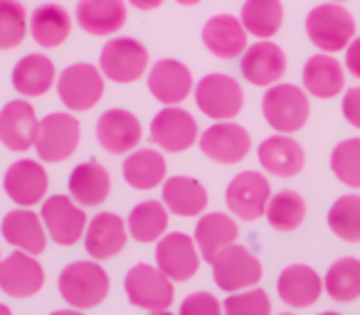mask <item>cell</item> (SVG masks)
<instances>
[{
  "label": "cell",
  "instance_id": "f1b7e54d",
  "mask_svg": "<svg viewBox=\"0 0 360 315\" xmlns=\"http://www.w3.org/2000/svg\"><path fill=\"white\" fill-rule=\"evenodd\" d=\"M304 91L316 99H335L345 89V69L333 55L309 57L304 65Z\"/></svg>",
  "mask_w": 360,
  "mask_h": 315
},
{
  "label": "cell",
  "instance_id": "9c48e42d",
  "mask_svg": "<svg viewBox=\"0 0 360 315\" xmlns=\"http://www.w3.org/2000/svg\"><path fill=\"white\" fill-rule=\"evenodd\" d=\"M124 290L131 305L143 310H168L175 298L173 281L150 264H136L134 269L126 274Z\"/></svg>",
  "mask_w": 360,
  "mask_h": 315
},
{
  "label": "cell",
  "instance_id": "44dd1931",
  "mask_svg": "<svg viewBox=\"0 0 360 315\" xmlns=\"http://www.w3.org/2000/svg\"><path fill=\"white\" fill-rule=\"evenodd\" d=\"M0 234L13 249L32 256H40L50 239L40 215L32 212V207H18V210L8 212L0 222Z\"/></svg>",
  "mask_w": 360,
  "mask_h": 315
},
{
  "label": "cell",
  "instance_id": "9a60e30c",
  "mask_svg": "<svg viewBox=\"0 0 360 315\" xmlns=\"http://www.w3.org/2000/svg\"><path fill=\"white\" fill-rule=\"evenodd\" d=\"M3 187H6V195L18 207H35L45 202L50 177H47V170L42 168L40 161L20 158L6 170Z\"/></svg>",
  "mask_w": 360,
  "mask_h": 315
},
{
  "label": "cell",
  "instance_id": "7a4b0ae2",
  "mask_svg": "<svg viewBox=\"0 0 360 315\" xmlns=\"http://www.w3.org/2000/svg\"><path fill=\"white\" fill-rule=\"evenodd\" d=\"M262 114L276 133L291 135L304 128L306 121H309V94L301 86L279 81V84L266 89L264 99H262Z\"/></svg>",
  "mask_w": 360,
  "mask_h": 315
},
{
  "label": "cell",
  "instance_id": "7402d4cb",
  "mask_svg": "<svg viewBox=\"0 0 360 315\" xmlns=\"http://www.w3.org/2000/svg\"><path fill=\"white\" fill-rule=\"evenodd\" d=\"M129 241L126 222L114 212H99L89 220L84 232V249L94 261H106L121 254Z\"/></svg>",
  "mask_w": 360,
  "mask_h": 315
},
{
  "label": "cell",
  "instance_id": "836d02e7",
  "mask_svg": "<svg viewBox=\"0 0 360 315\" xmlns=\"http://www.w3.org/2000/svg\"><path fill=\"white\" fill-rule=\"evenodd\" d=\"M170 212L165 210L163 202L158 200H146L131 210L129 220H126V229L129 236L141 244H153L168 232Z\"/></svg>",
  "mask_w": 360,
  "mask_h": 315
},
{
  "label": "cell",
  "instance_id": "c3c4849f",
  "mask_svg": "<svg viewBox=\"0 0 360 315\" xmlns=\"http://www.w3.org/2000/svg\"><path fill=\"white\" fill-rule=\"evenodd\" d=\"M0 315H13V310L8 308V305H3V303H0Z\"/></svg>",
  "mask_w": 360,
  "mask_h": 315
},
{
  "label": "cell",
  "instance_id": "6da1fadb",
  "mask_svg": "<svg viewBox=\"0 0 360 315\" xmlns=\"http://www.w3.org/2000/svg\"><path fill=\"white\" fill-rule=\"evenodd\" d=\"M57 288H60L62 298L77 310H89L96 308L106 300L111 288L109 274L99 261H75V264L65 266L57 279Z\"/></svg>",
  "mask_w": 360,
  "mask_h": 315
},
{
  "label": "cell",
  "instance_id": "f6af8a7d",
  "mask_svg": "<svg viewBox=\"0 0 360 315\" xmlns=\"http://www.w3.org/2000/svg\"><path fill=\"white\" fill-rule=\"evenodd\" d=\"M129 6H134L136 11H155L163 6V0H126Z\"/></svg>",
  "mask_w": 360,
  "mask_h": 315
},
{
  "label": "cell",
  "instance_id": "d6986e66",
  "mask_svg": "<svg viewBox=\"0 0 360 315\" xmlns=\"http://www.w3.org/2000/svg\"><path fill=\"white\" fill-rule=\"evenodd\" d=\"M240 72L252 86H274L286 74V55L271 40H259L245 50L240 60Z\"/></svg>",
  "mask_w": 360,
  "mask_h": 315
},
{
  "label": "cell",
  "instance_id": "d4e9b609",
  "mask_svg": "<svg viewBox=\"0 0 360 315\" xmlns=\"http://www.w3.org/2000/svg\"><path fill=\"white\" fill-rule=\"evenodd\" d=\"M75 20L86 35L111 37L126 25V0H79Z\"/></svg>",
  "mask_w": 360,
  "mask_h": 315
},
{
  "label": "cell",
  "instance_id": "681fc988",
  "mask_svg": "<svg viewBox=\"0 0 360 315\" xmlns=\"http://www.w3.org/2000/svg\"><path fill=\"white\" fill-rule=\"evenodd\" d=\"M148 315H173V313H168V310H150Z\"/></svg>",
  "mask_w": 360,
  "mask_h": 315
},
{
  "label": "cell",
  "instance_id": "52a82bcc",
  "mask_svg": "<svg viewBox=\"0 0 360 315\" xmlns=\"http://www.w3.org/2000/svg\"><path fill=\"white\" fill-rule=\"evenodd\" d=\"M99 69L104 79L116 84H134L148 69V50L134 37H114L101 47Z\"/></svg>",
  "mask_w": 360,
  "mask_h": 315
},
{
  "label": "cell",
  "instance_id": "e575fe53",
  "mask_svg": "<svg viewBox=\"0 0 360 315\" xmlns=\"http://www.w3.org/2000/svg\"><path fill=\"white\" fill-rule=\"evenodd\" d=\"M240 20L247 35L257 40H271L284 22V6L281 0H247L242 6Z\"/></svg>",
  "mask_w": 360,
  "mask_h": 315
},
{
  "label": "cell",
  "instance_id": "ac0fdd59",
  "mask_svg": "<svg viewBox=\"0 0 360 315\" xmlns=\"http://www.w3.org/2000/svg\"><path fill=\"white\" fill-rule=\"evenodd\" d=\"M37 128H40V119L27 99L8 101L0 109V143L13 153H25L35 148Z\"/></svg>",
  "mask_w": 360,
  "mask_h": 315
},
{
  "label": "cell",
  "instance_id": "5b68a950",
  "mask_svg": "<svg viewBox=\"0 0 360 315\" xmlns=\"http://www.w3.org/2000/svg\"><path fill=\"white\" fill-rule=\"evenodd\" d=\"M79 119H75L72 114L55 111V114H47L40 121L35 138V153L42 163H62L75 155V150L79 148Z\"/></svg>",
  "mask_w": 360,
  "mask_h": 315
},
{
  "label": "cell",
  "instance_id": "ba28073f",
  "mask_svg": "<svg viewBox=\"0 0 360 315\" xmlns=\"http://www.w3.org/2000/svg\"><path fill=\"white\" fill-rule=\"evenodd\" d=\"M57 96L70 111H89L104 96V74L99 67L77 62L57 76Z\"/></svg>",
  "mask_w": 360,
  "mask_h": 315
},
{
  "label": "cell",
  "instance_id": "5bb4252c",
  "mask_svg": "<svg viewBox=\"0 0 360 315\" xmlns=\"http://www.w3.org/2000/svg\"><path fill=\"white\" fill-rule=\"evenodd\" d=\"M155 266L173 283H186L200 266V251L193 236L183 232H170L155 241Z\"/></svg>",
  "mask_w": 360,
  "mask_h": 315
},
{
  "label": "cell",
  "instance_id": "ee69618b",
  "mask_svg": "<svg viewBox=\"0 0 360 315\" xmlns=\"http://www.w3.org/2000/svg\"><path fill=\"white\" fill-rule=\"evenodd\" d=\"M345 69L360 79V37H353L350 45L345 47Z\"/></svg>",
  "mask_w": 360,
  "mask_h": 315
},
{
  "label": "cell",
  "instance_id": "ffe728a7",
  "mask_svg": "<svg viewBox=\"0 0 360 315\" xmlns=\"http://www.w3.org/2000/svg\"><path fill=\"white\" fill-rule=\"evenodd\" d=\"M195 89L193 74L178 60H158L148 69V91L163 106H180Z\"/></svg>",
  "mask_w": 360,
  "mask_h": 315
},
{
  "label": "cell",
  "instance_id": "bcb514c9",
  "mask_svg": "<svg viewBox=\"0 0 360 315\" xmlns=\"http://www.w3.org/2000/svg\"><path fill=\"white\" fill-rule=\"evenodd\" d=\"M52 315H84L82 310H77V308H67V310H55Z\"/></svg>",
  "mask_w": 360,
  "mask_h": 315
},
{
  "label": "cell",
  "instance_id": "d590c367",
  "mask_svg": "<svg viewBox=\"0 0 360 315\" xmlns=\"http://www.w3.org/2000/svg\"><path fill=\"white\" fill-rule=\"evenodd\" d=\"M323 290L328 298L338 303H350L360 298V259L343 256L333 261L323 276Z\"/></svg>",
  "mask_w": 360,
  "mask_h": 315
},
{
  "label": "cell",
  "instance_id": "e0dca14e",
  "mask_svg": "<svg viewBox=\"0 0 360 315\" xmlns=\"http://www.w3.org/2000/svg\"><path fill=\"white\" fill-rule=\"evenodd\" d=\"M143 138V126L131 111L109 109L96 121V140L111 155H129Z\"/></svg>",
  "mask_w": 360,
  "mask_h": 315
},
{
  "label": "cell",
  "instance_id": "f907efd6",
  "mask_svg": "<svg viewBox=\"0 0 360 315\" xmlns=\"http://www.w3.org/2000/svg\"><path fill=\"white\" fill-rule=\"evenodd\" d=\"M321 315H340V313H335V310H326V313H321Z\"/></svg>",
  "mask_w": 360,
  "mask_h": 315
},
{
  "label": "cell",
  "instance_id": "8d00e7d4",
  "mask_svg": "<svg viewBox=\"0 0 360 315\" xmlns=\"http://www.w3.org/2000/svg\"><path fill=\"white\" fill-rule=\"evenodd\" d=\"M266 222L276 232H294L304 224L306 220V200L296 190H279L271 192L264 212Z\"/></svg>",
  "mask_w": 360,
  "mask_h": 315
},
{
  "label": "cell",
  "instance_id": "3957f363",
  "mask_svg": "<svg viewBox=\"0 0 360 315\" xmlns=\"http://www.w3.org/2000/svg\"><path fill=\"white\" fill-rule=\"evenodd\" d=\"M306 35L319 47V52H345L355 37V20L340 3H323L316 6L306 18Z\"/></svg>",
  "mask_w": 360,
  "mask_h": 315
},
{
  "label": "cell",
  "instance_id": "603a6c76",
  "mask_svg": "<svg viewBox=\"0 0 360 315\" xmlns=\"http://www.w3.org/2000/svg\"><path fill=\"white\" fill-rule=\"evenodd\" d=\"M257 158L262 170L274 177H294L306 166V153L301 143L284 133H274L262 140L257 148Z\"/></svg>",
  "mask_w": 360,
  "mask_h": 315
},
{
  "label": "cell",
  "instance_id": "f35d334b",
  "mask_svg": "<svg viewBox=\"0 0 360 315\" xmlns=\"http://www.w3.org/2000/svg\"><path fill=\"white\" fill-rule=\"evenodd\" d=\"M27 15L20 0H0V50H15L27 35Z\"/></svg>",
  "mask_w": 360,
  "mask_h": 315
},
{
  "label": "cell",
  "instance_id": "1f68e13d",
  "mask_svg": "<svg viewBox=\"0 0 360 315\" xmlns=\"http://www.w3.org/2000/svg\"><path fill=\"white\" fill-rule=\"evenodd\" d=\"M111 192V175L101 163L86 161L79 163L75 170L70 173V197L86 207H99L101 202L109 200Z\"/></svg>",
  "mask_w": 360,
  "mask_h": 315
},
{
  "label": "cell",
  "instance_id": "7bdbcfd3",
  "mask_svg": "<svg viewBox=\"0 0 360 315\" xmlns=\"http://www.w3.org/2000/svg\"><path fill=\"white\" fill-rule=\"evenodd\" d=\"M343 119L360 130V86H353L343 94Z\"/></svg>",
  "mask_w": 360,
  "mask_h": 315
},
{
  "label": "cell",
  "instance_id": "30bf717a",
  "mask_svg": "<svg viewBox=\"0 0 360 315\" xmlns=\"http://www.w3.org/2000/svg\"><path fill=\"white\" fill-rule=\"evenodd\" d=\"M40 220L45 224L47 236L60 246L77 244L84 236L86 224H89V217H86L84 207L77 205L70 195L45 197Z\"/></svg>",
  "mask_w": 360,
  "mask_h": 315
},
{
  "label": "cell",
  "instance_id": "4dcf8cb0",
  "mask_svg": "<svg viewBox=\"0 0 360 315\" xmlns=\"http://www.w3.org/2000/svg\"><path fill=\"white\" fill-rule=\"evenodd\" d=\"M27 32L30 37L45 50L60 47L72 32V15L60 3H42L30 13L27 20Z\"/></svg>",
  "mask_w": 360,
  "mask_h": 315
},
{
  "label": "cell",
  "instance_id": "ab89813d",
  "mask_svg": "<svg viewBox=\"0 0 360 315\" xmlns=\"http://www.w3.org/2000/svg\"><path fill=\"white\" fill-rule=\"evenodd\" d=\"M330 173L343 185L360 190V138L340 140L330 150Z\"/></svg>",
  "mask_w": 360,
  "mask_h": 315
},
{
  "label": "cell",
  "instance_id": "60d3db41",
  "mask_svg": "<svg viewBox=\"0 0 360 315\" xmlns=\"http://www.w3.org/2000/svg\"><path fill=\"white\" fill-rule=\"evenodd\" d=\"M222 315H271V300L262 288L230 293L222 303Z\"/></svg>",
  "mask_w": 360,
  "mask_h": 315
},
{
  "label": "cell",
  "instance_id": "277c9868",
  "mask_svg": "<svg viewBox=\"0 0 360 315\" xmlns=\"http://www.w3.org/2000/svg\"><path fill=\"white\" fill-rule=\"evenodd\" d=\"M195 104L200 114H205L212 121H232L245 106V91H242L240 81L232 79L230 74H212L202 76L193 89Z\"/></svg>",
  "mask_w": 360,
  "mask_h": 315
},
{
  "label": "cell",
  "instance_id": "d6a6232c",
  "mask_svg": "<svg viewBox=\"0 0 360 315\" xmlns=\"http://www.w3.org/2000/svg\"><path fill=\"white\" fill-rule=\"evenodd\" d=\"M165 158L155 148H136L124 158V180L134 190L148 192L165 182Z\"/></svg>",
  "mask_w": 360,
  "mask_h": 315
},
{
  "label": "cell",
  "instance_id": "74e56055",
  "mask_svg": "<svg viewBox=\"0 0 360 315\" xmlns=\"http://www.w3.org/2000/svg\"><path fill=\"white\" fill-rule=\"evenodd\" d=\"M328 229L338 239L358 244L360 241V195H343L328 210Z\"/></svg>",
  "mask_w": 360,
  "mask_h": 315
},
{
  "label": "cell",
  "instance_id": "4fadbf2b",
  "mask_svg": "<svg viewBox=\"0 0 360 315\" xmlns=\"http://www.w3.org/2000/svg\"><path fill=\"white\" fill-rule=\"evenodd\" d=\"M271 197V185L259 170H245L230 180L225 190L227 210L242 222H255L264 217L266 202Z\"/></svg>",
  "mask_w": 360,
  "mask_h": 315
},
{
  "label": "cell",
  "instance_id": "8fae6325",
  "mask_svg": "<svg viewBox=\"0 0 360 315\" xmlns=\"http://www.w3.org/2000/svg\"><path fill=\"white\" fill-rule=\"evenodd\" d=\"M148 135L163 153H183L198 143L200 130H198V121L193 119L191 111L180 109V106H165L153 116Z\"/></svg>",
  "mask_w": 360,
  "mask_h": 315
},
{
  "label": "cell",
  "instance_id": "7dc6e473",
  "mask_svg": "<svg viewBox=\"0 0 360 315\" xmlns=\"http://www.w3.org/2000/svg\"><path fill=\"white\" fill-rule=\"evenodd\" d=\"M178 6H186V8H191V6H198V3H202V0H175Z\"/></svg>",
  "mask_w": 360,
  "mask_h": 315
},
{
  "label": "cell",
  "instance_id": "f546056e",
  "mask_svg": "<svg viewBox=\"0 0 360 315\" xmlns=\"http://www.w3.org/2000/svg\"><path fill=\"white\" fill-rule=\"evenodd\" d=\"M237 236H240V227H237L235 217L225 215V212H207V215H200L193 239L200 251V259L210 264L222 249L235 244Z\"/></svg>",
  "mask_w": 360,
  "mask_h": 315
},
{
  "label": "cell",
  "instance_id": "8992f818",
  "mask_svg": "<svg viewBox=\"0 0 360 315\" xmlns=\"http://www.w3.org/2000/svg\"><path fill=\"white\" fill-rule=\"evenodd\" d=\"M212 266V281L225 293H237V290L255 288L262 281V264L247 246L230 244L222 249L215 259L210 261Z\"/></svg>",
  "mask_w": 360,
  "mask_h": 315
},
{
  "label": "cell",
  "instance_id": "2e32d148",
  "mask_svg": "<svg viewBox=\"0 0 360 315\" xmlns=\"http://www.w3.org/2000/svg\"><path fill=\"white\" fill-rule=\"evenodd\" d=\"M45 286V269L37 256L13 251L0 261V290L11 298H30Z\"/></svg>",
  "mask_w": 360,
  "mask_h": 315
},
{
  "label": "cell",
  "instance_id": "f5cc1de1",
  "mask_svg": "<svg viewBox=\"0 0 360 315\" xmlns=\"http://www.w3.org/2000/svg\"><path fill=\"white\" fill-rule=\"evenodd\" d=\"M281 315H291V313H281Z\"/></svg>",
  "mask_w": 360,
  "mask_h": 315
},
{
  "label": "cell",
  "instance_id": "cb8c5ba5",
  "mask_svg": "<svg viewBox=\"0 0 360 315\" xmlns=\"http://www.w3.org/2000/svg\"><path fill=\"white\" fill-rule=\"evenodd\" d=\"M247 40H250V35H247L242 20L235 15H227V13L210 18L205 22V27H202V45L217 60H237V57H242L247 47H250Z\"/></svg>",
  "mask_w": 360,
  "mask_h": 315
},
{
  "label": "cell",
  "instance_id": "4316f807",
  "mask_svg": "<svg viewBox=\"0 0 360 315\" xmlns=\"http://www.w3.org/2000/svg\"><path fill=\"white\" fill-rule=\"evenodd\" d=\"M13 89L22 96V99H35L42 96L55 86L57 81V69L55 62L42 52H32L25 55L22 60L15 62L13 67Z\"/></svg>",
  "mask_w": 360,
  "mask_h": 315
},
{
  "label": "cell",
  "instance_id": "484cf974",
  "mask_svg": "<svg viewBox=\"0 0 360 315\" xmlns=\"http://www.w3.org/2000/svg\"><path fill=\"white\" fill-rule=\"evenodd\" d=\"M276 293L291 308H311L323 295V279L306 264H291L276 279Z\"/></svg>",
  "mask_w": 360,
  "mask_h": 315
},
{
  "label": "cell",
  "instance_id": "db71d44e",
  "mask_svg": "<svg viewBox=\"0 0 360 315\" xmlns=\"http://www.w3.org/2000/svg\"><path fill=\"white\" fill-rule=\"evenodd\" d=\"M0 261H3V256H0Z\"/></svg>",
  "mask_w": 360,
  "mask_h": 315
},
{
  "label": "cell",
  "instance_id": "7c38bea8",
  "mask_svg": "<svg viewBox=\"0 0 360 315\" xmlns=\"http://www.w3.org/2000/svg\"><path fill=\"white\" fill-rule=\"evenodd\" d=\"M198 143H200L205 158L220 163V166H237L252 150L250 130L235 121H215L210 128L202 130Z\"/></svg>",
  "mask_w": 360,
  "mask_h": 315
},
{
  "label": "cell",
  "instance_id": "83f0119b",
  "mask_svg": "<svg viewBox=\"0 0 360 315\" xmlns=\"http://www.w3.org/2000/svg\"><path fill=\"white\" fill-rule=\"evenodd\" d=\"M207 190L202 182H198L195 177L188 175H175V177H165L163 182V205L170 215L175 217H200L207 210Z\"/></svg>",
  "mask_w": 360,
  "mask_h": 315
},
{
  "label": "cell",
  "instance_id": "b9f144b4",
  "mask_svg": "<svg viewBox=\"0 0 360 315\" xmlns=\"http://www.w3.org/2000/svg\"><path fill=\"white\" fill-rule=\"evenodd\" d=\"M178 315H222V305L212 293L200 290V293H191L180 300Z\"/></svg>",
  "mask_w": 360,
  "mask_h": 315
},
{
  "label": "cell",
  "instance_id": "816d5d0a",
  "mask_svg": "<svg viewBox=\"0 0 360 315\" xmlns=\"http://www.w3.org/2000/svg\"><path fill=\"white\" fill-rule=\"evenodd\" d=\"M330 3H343V0H330Z\"/></svg>",
  "mask_w": 360,
  "mask_h": 315
}]
</instances>
